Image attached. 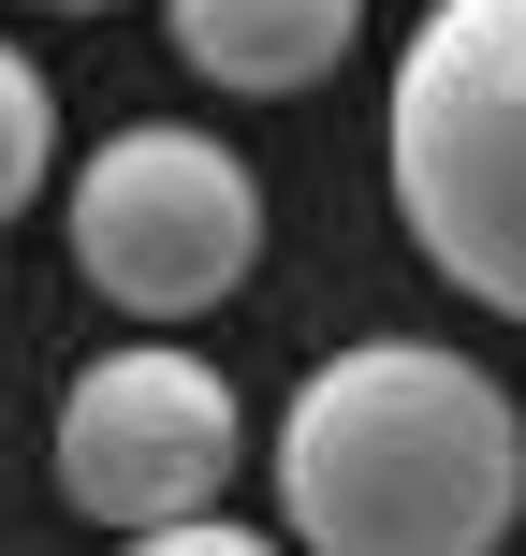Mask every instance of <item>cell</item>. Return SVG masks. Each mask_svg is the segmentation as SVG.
<instances>
[{"instance_id": "1", "label": "cell", "mask_w": 526, "mask_h": 556, "mask_svg": "<svg viewBox=\"0 0 526 556\" xmlns=\"http://www.w3.org/2000/svg\"><path fill=\"white\" fill-rule=\"evenodd\" d=\"M278 513L307 556H498L526 528V410L439 337H351L278 410Z\"/></svg>"}, {"instance_id": "2", "label": "cell", "mask_w": 526, "mask_h": 556, "mask_svg": "<svg viewBox=\"0 0 526 556\" xmlns=\"http://www.w3.org/2000/svg\"><path fill=\"white\" fill-rule=\"evenodd\" d=\"M381 147L410 250L498 323H526V0H424Z\"/></svg>"}, {"instance_id": "7", "label": "cell", "mask_w": 526, "mask_h": 556, "mask_svg": "<svg viewBox=\"0 0 526 556\" xmlns=\"http://www.w3.org/2000/svg\"><path fill=\"white\" fill-rule=\"evenodd\" d=\"M132 556H278L264 528H220V513H176V528H132Z\"/></svg>"}, {"instance_id": "3", "label": "cell", "mask_w": 526, "mask_h": 556, "mask_svg": "<svg viewBox=\"0 0 526 556\" xmlns=\"http://www.w3.org/2000/svg\"><path fill=\"white\" fill-rule=\"evenodd\" d=\"M264 264V176L191 117H132L74 176V278L132 323H205Z\"/></svg>"}, {"instance_id": "4", "label": "cell", "mask_w": 526, "mask_h": 556, "mask_svg": "<svg viewBox=\"0 0 526 556\" xmlns=\"http://www.w3.org/2000/svg\"><path fill=\"white\" fill-rule=\"evenodd\" d=\"M234 483V381L176 337L103 352L59 395V498L88 528H176V513H220Z\"/></svg>"}, {"instance_id": "5", "label": "cell", "mask_w": 526, "mask_h": 556, "mask_svg": "<svg viewBox=\"0 0 526 556\" xmlns=\"http://www.w3.org/2000/svg\"><path fill=\"white\" fill-rule=\"evenodd\" d=\"M162 15H176V59H191L205 88L293 103V88H322L336 59H351L365 0H162Z\"/></svg>"}, {"instance_id": "8", "label": "cell", "mask_w": 526, "mask_h": 556, "mask_svg": "<svg viewBox=\"0 0 526 556\" xmlns=\"http://www.w3.org/2000/svg\"><path fill=\"white\" fill-rule=\"evenodd\" d=\"M44 15H117V0H44Z\"/></svg>"}, {"instance_id": "6", "label": "cell", "mask_w": 526, "mask_h": 556, "mask_svg": "<svg viewBox=\"0 0 526 556\" xmlns=\"http://www.w3.org/2000/svg\"><path fill=\"white\" fill-rule=\"evenodd\" d=\"M44 176H59V103H44V74L0 45V220H15Z\"/></svg>"}]
</instances>
